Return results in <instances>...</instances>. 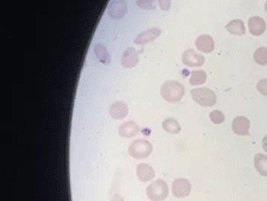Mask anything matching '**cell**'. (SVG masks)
<instances>
[{
    "instance_id": "obj_11",
    "label": "cell",
    "mask_w": 267,
    "mask_h": 201,
    "mask_svg": "<svg viewBox=\"0 0 267 201\" xmlns=\"http://www.w3.org/2000/svg\"><path fill=\"white\" fill-rule=\"evenodd\" d=\"M196 47L203 53H211L214 49V40L211 35L202 34L196 39Z\"/></svg>"
},
{
    "instance_id": "obj_7",
    "label": "cell",
    "mask_w": 267,
    "mask_h": 201,
    "mask_svg": "<svg viewBox=\"0 0 267 201\" xmlns=\"http://www.w3.org/2000/svg\"><path fill=\"white\" fill-rule=\"evenodd\" d=\"M250 130V120L245 116H238L232 122V131L238 136H247Z\"/></svg>"
},
{
    "instance_id": "obj_28",
    "label": "cell",
    "mask_w": 267,
    "mask_h": 201,
    "mask_svg": "<svg viewBox=\"0 0 267 201\" xmlns=\"http://www.w3.org/2000/svg\"><path fill=\"white\" fill-rule=\"evenodd\" d=\"M265 10H266V13H267V1L265 3Z\"/></svg>"
},
{
    "instance_id": "obj_8",
    "label": "cell",
    "mask_w": 267,
    "mask_h": 201,
    "mask_svg": "<svg viewBox=\"0 0 267 201\" xmlns=\"http://www.w3.org/2000/svg\"><path fill=\"white\" fill-rule=\"evenodd\" d=\"M108 13H109L110 18L113 19L123 18L127 13V3L124 0H113L109 4Z\"/></svg>"
},
{
    "instance_id": "obj_13",
    "label": "cell",
    "mask_w": 267,
    "mask_h": 201,
    "mask_svg": "<svg viewBox=\"0 0 267 201\" xmlns=\"http://www.w3.org/2000/svg\"><path fill=\"white\" fill-rule=\"evenodd\" d=\"M138 63V53L134 48L129 47L124 51L122 57V65L124 68H133Z\"/></svg>"
},
{
    "instance_id": "obj_5",
    "label": "cell",
    "mask_w": 267,
    "mask_h": 201,
    "mask_svg": "<svg viewBox=\"0 0 267 201\" xmlns=\"http://www.w3.org/2000/svg\"><path fill=\"white\" fill-rule=\"evenodd\" d=\"M205 57L193 49H187L182 54V62L187 67H201L205 63Z\"/></svg>"
},
{
    "instance_id": "obj_16",
    "label": "cell",
    "mask_w": 267,
    "mask_h": 201,
    "mask_svg": "<svg viewBox=\"0 0 267 201\" xmlns=\"http://www.w3.org/2000/svg\"><path fill=\"white\" fill-rule=\"evenodd\" d=\"M93 51L99 62L105 63V65H110V62H112V57H110L109 52L107 51V48H106L103 44L97 43L96 46H94Z\"/></svg>"
},
{
    "instance_id": "obj_9",
    "label": "cell",
    "mask_w": 267,
    "mask_h": 201,
    "mask_svg": "<svg viewBox=\"0 0 267 201\" xmlns=\"http://www.w3.org/2000/svg\"><path fill=\"white\" fill-rule=\"evenodd\" d=\"M118 134L123 138H131L139 134V126L134 121H127L118 127Z\"/></svg>"
},
{
    "instance_id": "obj_27",
    "label": "cell",
    "mask_w": 267,
    "mask_h": 201,
    "mask_svg": "<svg viewBox=\"0 0 267 201\" xmlns=\"http://www.w3.org/2000/svg\"><path fill=\"white\" fill-rule=\"evenodd\" d=\"M262 148L267 152V134L264 137V139H262Z\"/></svg>"
},
{
    "instance_id": "obj_12",
    "label": "cell",
    "mask_w": 267,
    "mask_h": 201,
    "mask_svg": "<svg viewBox=\"0 0 267 201\" xmlns=\"http://www.w3.org/2000/svg\"><path fill=\"white\" fill-rule=\"evenodd\" d=\"M249 30L252 35L259 37L266 30V23L261 16H251L249 19Z\"/></svg>"
},
{
    "instance_id": "obj_19",
    "label": "cell",
    "mask_w": 267,
    "mask_h": 201,
    "mask_svg": "<svg viewBox=\"0 0 267 201\" xmlns=\"http://www.w3.org/2000/svg\"><path fill=\"white\" fill-rule=\"evenodd\" d=\"M163 129L166 130L168 134H179L181 132V125H179L178 121L176 120V118L173 117H168L166 118V120L163 121V124H162Z\"/></svg>"
},
{
    "instance_id": "obj_4",
    "label": "cell",
    "mask_w": 267,
    "mask_h": 201,
    "mask_svg": "<svg viewBox=\"0 0 267 201\" xmlns=\"http://www.w3.org/2000/svg\"><path fill=\"white\" fill-rule=\"evenodd\" d=\"M153 147L147 139H136L129 145L128 152L133 158H146L152 153Z\"/></svg>"
},
{
    "instance_id": "obj_10",
    "label": "cell",
    "mask_w": 267,
    "mask_h": 201,
    "mask_svg": "<svg viewBox=\"0 0 267 201\" xmlns=\"http://www.w3.org/2000/svg\"><path fill=\"white\" fill-rule=\"evenodd\" d=\"M160 34H162V30L160 28H151V29L145 30L143 33L137 35L136 39H134V43L139 44V46L141 44H147L152 42V40H155L157 37H160Z\"/></svg>"
},
{
    "instance_id": "obj_15",
    "label": "cell",
    "mask_w": 267,
    "mask_h": 201,
    "mask_svg": "<svg viewBox=\"0 0 267 201\" xmlns=\"http://www.w3.org/2000/svg\"><path fill=\"white\" fill-rule=\"evenodd\" d=\"M137 177L141 181H150L155 177V170L148 164H139L136 169Z\"/></svg>"
},
{
    "instance_id": "obj_14",
    "label": "cell",
    "mask_w": 267,
    "mask_h": 201,
    "mask_svg": "<svg viewBox=\"0 0 267 201\" xmlns=\"http://www.w3.org/2000/svg\"><path fill=\"white\" fill-rule=\"evenodd\" d=\"M110 117L114 118V120H122V118L126 117L128 115V106L124 102H114L109 108Z\"/></svg>"
},
{
    "instance_id": "obj_22",
    "label": "cell",
    "mask_w": 267,
    "mask_h": 201,
    "mask_svg": "<svg viewBox=\"0 0 267 201\" xmlns=\"http://www.w3.org/2000/svg\"><path fill=\"white\" fill-rule=\"evenodd\" d=\"M210 120H211L212 122H214V124H216V125L223 124V121H224L223 112H221V111H218V110L212 111V112L210 113Z\"/></svg>"
},
{
    "instance_id": "obj_18",
    "label": "cell",
    "mask_w": 267,
    "mask_h": 201,
    "mask_svg": "<svg viewBox=\"0 0 267 201\" xmlns=\"http://www.w3.org/2000/svg\"><path fill=\"white\" fill-rule=\"evenodd\" d=\"M226 29H227L231 34L235 35H243L246 32L245 24H243V22L240 20V19H235V20L228 23V24L226 25Z\"/></svg>"
},
{
    "instance_id": "obj_23",
    "label": "cell",
    "mask_w": 267,
    "mask_h": 201,
    "mask_svg": "<svg viewBox=\"0 0 267 201\" xmlns=\"http://www.w3.org/2000/svg\"><path fill=\"white\" fill-rule=\"evenodd\" d=\"M137 5L146 10H155L156 9L155 0H137Z\"/></svg>"
},
{
    "instance_id": "obj_17",
    "label": "cell",
    "mask_w": 267,
    "mask_h": 201,
    "mask_svg": "<svg viewBox=\"0 0 267 201\" xmlns=\"http://www.w3.org/2000/svg\"><path fill=\"white\" fill-rule=\"evenodd\" d=\"M255 169L261 176H267V156L257 153L254 157Z\"/></svg>"
},
{
    "instance_id": "obj_2",
    "label": "cell",
    "mask_w": 267,
    "mask_h": 201,
    "mask_svg": "<svg viewBox=\"0 0 267 201\" xmlns=\"http://www.w3.org/2000/svg\"><path fill=\"white\" fill-rule=\"evenodd\" d=\"M191 97H192V99L196 103H198L202 107H212L217 102L216 93L210 88H205V87L192 89Z\"/></svg>"
},
{
    "instance_id": "obj_20",
    "label": "cell",
    "mask_w": 267,
    "mask_h": 201,
    "mask_svg": "<svg viewBox=\"0 0 267 201\" xmlns=\"http://www.w3.org/2000/svg\"><path fill=\"white\" fill-rule=\"evenodd\" d=\"M207 74L203 70H193L190 77L191 86H201L206 82Z\"/></svg>"
},
{
    "instance_id": "obj_21",
    "label": "cell",
    "mask_w": 267,
    "mask_h": 201,
    "mask_svg": "<svg viewBox=\"0 0 267 201\" xmlns=\"http://www.w3.org/2000/svg\"><path fill=\"white\" fill-rule=\"evenodd\" d=\"M254 59L257 65L266 66L267 65V48L266 47H260L255 51Z\"/></svg>"
},
{
    "instance_id": "obj_26",
    "label": "cell",
    "mask_w": 267,
    "mask_h": 201,
    "mask_svg": "<svg viewBox=\"0 0 267 201\" xmlns=\"http://www.w3.org/2000/svg\"><path fill=\"white\" fill-rule=\"evenodd\" d=\"M110 201H124V198H123V196L120 195V194H115V195L113 196L112 200H110Z\"/></svg>"
},
{
    "instance_id": "obj_25",
    "label": "cell",
    "mask_w": 267,
    "mask_h": 201,
    "mask_svg": "<svg viewBox=\"0 0 267 201\" xmlns=\"http://www.w3.org/2000/svg\"><path fill=\"white\" fill-rule=\"evenodd\" d=\"M158 3H160V6L162 10L167 11V10H169V8H171L172 1L171 0H158Z\"/></svg>"
},
{
    "instance_id": "obj_3",
    "label": "cell",
    "mask_w": 267,
    "mask_h": 201,
    "mask_svg": "<svg viewBox=\"0 0 267 201\" xmlns=\"http://www.w3.org/2000/svg\"><path fill=\"white\" fill-rule=\"evenodd\" d=\"M146 193H147L148 199L151 201H162L168 196L169 194V188L168 184L164 181V180H156L153 183H151L150 185L146 189Z\"/></svg>"
},
{
    "instance_id": "obj_6",
    "label": "cell",
    "mask_w": 267,
    "mask_h": 201,
    "mask_svg": "<svg viewBox=\"0 0 267 201\" xmlns=\"http://www.w3.org/2000/svg\"><path fill=\"white\" fill-rule=\"evenodd\" d=\"M191 190H192V185L187 179H176L172 184V193L176 198H186L190 195Z\"/></svg>"
},
{
    "instance_id": "obj_24",
    "label": "cell",
    "mask_w": 267,
    "mask_h": 201,
    "mask_svg": "<svg viewBox=\"0 0 267 201\" xmlns=\"http://www.w3.org/2000/svg\"><path fill=\"white\" fill-rule=\"evenodd\" d=\"M257 91H259V93H261L262 96H267V78L266 79H261L257 83L256 86Z\"/></svg>"
},
{
    "instance_id": "obj_1",
    "label": "cell",
    "mask_w": 267,
    "mask_h": 201,
    "mask_svg": "<svg viewBox=\"0 0 267 201\" xmlns=\"http://www.w3.org/2000/svg\"><path fill=\"white\" fill-rule=\"evenodd\" d=\"M160 96L169 103L179 102L184 96V86L177 80H167L160 87Z\"/></svg>"
}]
</instances>
